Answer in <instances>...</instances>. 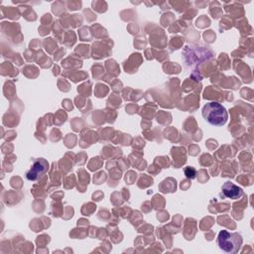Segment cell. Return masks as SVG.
Wrapping results in <instances>:
<instances>
[{
  "label": "cell",
  "mask_w": 254,
  "mask_h": 254,
  "mask_svg": "<svg viewBox=\"0 0 254 254\" xmlns=\"http://www.w3.org/2000/svg\"><path fill=\"white\" fill-rule=\"evenodd\" d=\"M202 116L209 124L214 126H222L228 119L225 107L215 101L208 102L203 106Z\"/></svg>",
  "instance_id": "cell-1"
},
{
  "label": "cell",
  "mask_w": 254,
  "mask_h": 254,
  "mask_svg": "<svg viewBox=\"0 0 254 254\" xmlns=\"http://www.w3.org/2000/svg\"><path fill=\"white\" fill-rule=\"evenodd\" d=\"M219 248L226 253H236L242 245V237L238 233L221 230L217 237Z\"/></svg>",
  "instance_id": "cell-2"
},
{
  "label": "cell",
  "mask_w": 254,
  "mask_h": 254,
  "mask_svg": "<svg viewBox=\"0 0 254 254\" xmlns=\"http://www.w3.org/2000/svg\"><path fill=\"white\" fill-rule=\"evenodd\" d=\"M48 168H49V164L46 160L38 159L32 166L31 170L27 173L26 177L29 181H37L44 176Z\"/></svg>",
  "instance_id": "cell-3"
},
{
  "label": "cell",
  "mask_w": 254,
  "mask_h": 254,
  "mask_svg": "<svg viewBox=\"0 0 254 254\" xmlns=\"http://www.w3.org/2000/svg\"><path fill=\"white\" fill-rule=\"evenodd\" d=\"M222 193L224 194V196H226L228 198L237 199V198H240L242 196L243 190H242L241 188L234 185L233 183L226 182L222 186Z\"/></svg>",
  "instance_id": "cell-4"
},
{
  "label": "cell",
  "mask_w": 254,
  "mask_h": 254,
  "mask_svg": "<svg viewBox=\"0 0 254 254\" xmlns=\"http://www.w3.org/2000/svg\"><path fill=\"white\" fill-rule=\"evenodd\" d=\"M185 175L189 179H193L195 177V171H194V169L188 167L185 169Z\"/></svg>",
  "instance_id": "cell-5"
}]
</instances>
